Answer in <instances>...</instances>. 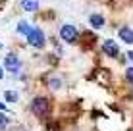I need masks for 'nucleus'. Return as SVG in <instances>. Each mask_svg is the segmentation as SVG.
<instances>
[{"mask_svg": "<svg viewBox=\"0 0 133 131\" xmlns=\"http://www.w3.org/2000/svg\"><path fill=\"white\" fill-rule=\"evenodd\" d=\"M27 43H29L31 46H35V48H43L44 43H46L44 33L39 29V27H33V29L29 31V35H27Z\"/></svg>", "mask_w": 133, "mask_h": 131, "instance_id": "f257e3e1", "label": "nucleus"}, {"mask_svg": "<svg viewBox=\"0 0 133 131\" xmlns=\"http://www.w3.org/2000/svg\"><path fill=\"white\" fill-rule=\"evenodd\" d=\"M31 110H33V114H37V116L48 114V100H46L44 96L33 98V102H31Z\"/></svg>", "mask_w": 133, "mask_h": 131, "instance_id": "f03ea898", "label": "nucleus"}, {"mask_svg": "<svg viewBox=\"0 0 133 131\" xmlns=\"http://www.w3.org/2000/svg\"><path fill=\"white\" fill-rule=\"evenodd\" d=\"M4 66H6L8 71H12V73H17V71H19V67H21V60H19V56H17V54L10 52L6 58H4Z\"/></svg>", "mask_w": 133, "mask_h": 131, "instance_id": "7ed1b4c3", "label": "nucleus"}, {"mask_svg": "<svg viewBox=\"0 0 133 131\" xmlns=\"http://www.w3.org/2000/svg\"><path fill=\"white\" fill-rule=\"evenodd\" d=\"M60 37H62V40H66V43H75L77 40V29L73 25L66 23V25L60 27Z\"/></svg>", "mask_w": 133, "mask_h": 131, "instance_id": "20e7f679", "label": "nucleus"}, {"mask_svg": "<svg viewBox=\"0 0 133 131\" xmlns=\"http://www.w3.org/2000/svg\"><path fill=\"white\" fill-rule=\"evenodd\" d=\"M102 52H106L108 56H118L120 54V46L116 44V40H112V39H108V40H104L102 43Z\"/></svg>", "mask_w": 133, "mask_h": 131, "instance_id": "39448f33", "label": "nucleus"}, {"mask_svg": "<svg viewBox=\"0 0 133 131\" xmlns=\"http://www.w3.org/2000/svg\"><path fill=\"white\" fill-rule=\"evenodd\" d=\"M89 23H91V27H95V29H100V27H104V17L100 16V13H91Z\"/></svg>", "mask_w": 133, "mask_h": 131, "instance_id": "423d86ee", "label": "nucleus"}, {"mask_svg": "<svg viewBox=\"0 0 133 131\" xmlns=\"http://www.w3.org/2000/svg\"><path fill=\"white\" fill-rule=\"evenodd\" d=\"M118 35H120V39L123 40V43H127V44L133 43V31L129 29V27H122V29L118 31Z\"/></svg>", "mask_w": 133, "mask_h": 131, "instance_id": "0eeeda50", "label": "nucleus"}, {"mask_svg": "<svg viewBox=\"0 0 133 131\" xmlns=\"http://www.w3.org/2000/svg\"><path fill=\"white\" fill-rule=\"evenodd\" d=\"M21 8L25 12H35L39 8V0H21Z\"/></svg>", "mask_w": 133, "mask_h": 131, "instance_id": "6e6552de", "label": "nucleus"}, {"mask_svg": "<svg viewBox=\"0 0 133 131\" xmlns=\"http://www.w3.org/2000/svg\"><path fill=\"white\" fill-rule=\"evenodd\" d=\"M31 29H33V27L27 23V21H19V23H17V33L23 35V37H27V35H29V31H31Z\"/></svg>", "mask_w": 133, "mask_h": 131, "instance_id": "1a4fd4ad", "label": "nucleus"}, {"mask_svg": "<svg viewBox=\"0 0 133 131\" xmlns=\"http://www.w3.org/2000/svg\"><path fill=\"white\" fill-rule=\"evenodd\" d=\"M4 98H6L8 102H16L17 98H19V94H17L16 91H6L4 93Z\"/></svg>", "mask_w": 133, "mask_h": 131, "instance_id": "9d476101", "label": "nucleus"}, {"mask_svg": "<svg viewBox=\"0 0 133 131\" xmlns=\"http://www.w3.org/2000/svg\"><path fill=\"white\" fill-rule=\"evenodd\" d=\"M8 121H10V120H8L6 116H4L2 112H0V129H4V127H6V125H8Z\"/></svg>", "mask_w": 133, "mask_h": 131, "instance_id": "9b49d317", "label": "nucleus"}, {"mask_svg": "<svg viewBox=\"0 0 133 131\" xmlns=\"http://www.w3.org/2000/svg\"><path fill=\"white\" fill-rule=\"evenodd\" d=\"M125 77H127V81L133 85V67H127V70H125Z\"/></svg>", "mask_w": 133, "mask_h": 131, "instance_id": "f8f14e48", "label": "nucleus"}, {"mask_svg": "<svg viewBox=\"0 0 133 131\" xmlns=\"http://www.w3.org/2000/svg\"><path fill=\"white\" fill-rule=\"evenodd\" d=\"M50 87L52 89H60V79H50Z\"/></svg>", "mask_w": 133, "mask_h": 131, "instance_id": "ddd939ff", "label": "nucleus"}, {"mask_svg": "<svg viewBox=\"0 0 133 131\" xmlns=\"http://www.w3.org/2000/svg\"><path fill=\"white\" fill-rule=\"evenodd\" d=\"M127 58H129V62L133 64V50H131V52H127Z\"/></svg>", "mask_w": 133, "mask_h": 131, "instance_id": "4468645a", "label": "nucleus"}, {"mask_svg": "<svg viewBox=\"0 0 133 131\" xmlns=\"http://www.w3.org/2000/svg\"><path fill=\"white\" fill-rule=\"evenodd\" d=\"M4 77V71H2V67H0V79H2Z\"/></svg>", "mask_w": 133, "mask_h": 131, "instance_id": "2eb2a0df", "label": "nucleus"}, {"mask_svg": "<svg viewBox=\"0 0 133 131\" xmlns=\"http://www.w3.org/2000/svg\"><path fill=\"white\" fill-rule=\"evenodd\" d=\"M0 48H2V44H0Z\"/></svg>", "mask_w": 133, "mask_h": 131, "instance_id": "dca6fc26", "label": "nucleus"}]
</instances>
